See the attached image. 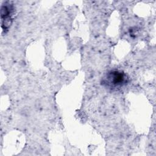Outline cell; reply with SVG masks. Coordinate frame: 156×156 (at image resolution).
<instances>
[{
  "instance_id": "obj_1",
  "label": "cell",
  "mask_w": 156,
  "mask_h": 156,
  "mask_svg": "<svg viewBox=\"0 0 156 156\" xmlns=\"http://www.w3.org/2000/svg\"><path fill=\"white\" fill-rule=\"evenodd\" d=\"M129 77L122 70L111 69L104 74L101 79V85L106 89L117 91L128 84Z\"/></svg>"
},
{
  "instance_id": "obj_2",
  "label": "cell",
  "mask_w": 156,
  "mask_h": 156,
  "mask_svg": "<svg viewBox=\"0 0 156 156\" xmlns=\"http://www.w3.org/2000/svg\"><path fill=\"white\" fill-rule=\"evenodd\" d=\"M14 7L12 4L5 2L1 7V22L3 30H8L12 23V16L13 15Z\"/></svg>"
}]
</instances>
